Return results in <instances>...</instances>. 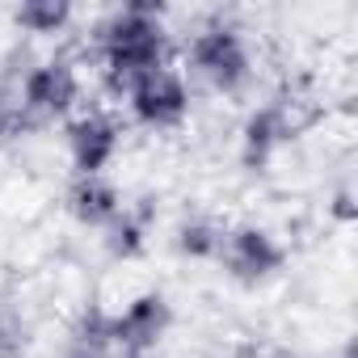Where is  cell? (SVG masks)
I'll return each mask as SVG.
<instances>
[{
  "instance_id": "cell-5",
  "label": "cell",
  "mask_w": 358,
  "mask_h": 358,
  "mask_svg": "<svg viewBox=\"0 0 358 358\" xmlns=\"http://www.w3.org/2000/svg\"><path fill=\"white\" fill-rule=\"evenodd\" d=\"M215 262H224V270L236 282L257 287V282H270L287 266V249L270 228L241 224V228H224V245H220Z\"/></svg>"
},
{
  "instance_id": "cell-1",
  "label": "cell",
  "mask_w": 358,
  "mask_h": 358,
  "mask_svg": "<svg viewBox=\"0 0 358 358\" xmlns=\"http://www.w3.org/2000/svg\"><path fill=\"white\" fill-rule=\"evenodd\" d=\"M97 59L101 80L110 93H127L143 72L160 68L169 59V30H164V5L152 0H127L97 26Z\"/></svg>"
},
{
  "instance_id": "cell-4",
  "label": "cell",
  "mask_w": 358,
  "mask_h": 358,
  "mask_svg": "<svg viewBox=\"0 0 358 358\" xmlns=\"http://www.w3.org/2000/svg\"><path fill=\"white\" fill-rule=\"evenodd\" d=\"M131 118L148 131H173L190 118V85L186 72L177 68L173 59H164L160 68L143 72L127 93H122Z\"/></svg>"
},
{
  "instance_id": "cell-3",
  "label": "cell",
  "mask_w": 358,
  "mask_h": 358,
  "mask_svg": "<svg viewBox=\"0 0 358 358\" xmlns=\"http://www.w3.org/2000/svg\"><path fill=\"white\" fill-rule=\"evenodd\" d=\"M190 72L207 89L241 97L253 80V51L232 22H211L190 38Z\"/></svg>"
},
{
  "instance_id": "cell-8",
  "label": "cell",
  "mask_w": 358,
  "mask_h": 358,
  "mask_svg": "<svg viewBox=\"0 0 358 358\" xmlns=\"http://www.w3.org/2000/svg\"><path fill=\"white\" fill-rule=\"evenodd\" d=\"M287 139H291V118H287L282 106L253 110L249 122H245V131H241V160H245V169H253V173L266 169Z\"/></svg>"
},
{
  "instance_id": "cell-12",
  "label": "cell",
  "mask_w": 358,
  "mask_h": 358,
  "mask_svg": "<svg viewBox=\"0 0 358 358\" xmlns=\"http://www.w3.org/2000/svg\"><path fill=\"white\" fill-rule=\"evenodd\" d=\"M148 215H152L148 207H139V211H127L122 207V215L106 228L114 257H139L143 253V245H148Z\"/></svg>"
},
{
  "instance_id": "cell-10",
  "label": "cell",
  "mask_w": 358,
  "mask_h": 358,
  "mask_svg": "<svg viewBox=\"0 0 358 358\" xmlns=\"http://www.w3.org/2000/svg\"><path fill=\"white\" fill-rule=\"evenodd\" d=\"M72 17H76V9L68 0H22L13 9L17 30H26V34H64L72 26Z\"/></svg>"
},
{
  "instance_id": "cell-11",
  "label": "cell",
  "mask_w": 358,
  "mask_h": 358,
  "mask_svg": "<svg viewBox=\"0 0 358 358\" xmlns=\"http://www.w3.org/2000/svg\"><path fill=\"white\" fill-rule=\"evenodd\" d=\"M64 358H118L114 341H110V324H106V312H85L80 324L72 329V341H68V354Z\"/></svg>"
},
{
  "instance_id": "cell-9",
  "label": "cell",
  "mask_w": 358,
  "mask_h": 358,
  "mask_svg": "<svg viewBox=\"0 0 358 358\" xmlns=\"http://www.w3.org/2000/svg\"><path fill=\"white\" fill-rule=\"evenodd\" d=\"M122 194L106 182V177H76L68 190V211L85 224V228H110L122 215Z\"/></svg>"
},
{
  "instance_id": "cell-7",
  "label": "cell",
  "mask_w": 358,
  "mask_h": 358,
  "mask_svg": "<svg viewBox=\"0 0 358 358\" xmlns=\"http://www.w3.org/2000/svg\"><path fill=\"white\" fill-rule=\"evenodd\" d=\"M118 143H122V127L106 110H85L68 122V156L76 177H106L110 160L118 156Z\"/></svg>"
},
{
  "instance_id": "cell-2",
  "label": "cell",
  "mask_w": 358,
  "mask_h": 358,
  "mask_svg": "<svg viewBox=\"0 0 358 358\" xmlns=\"http://www.w3.org/2000/svg\"><path fill=\"white\" fill-rule=\"evenodd\" d=\"M80 101V72L72 59H43L34 64L17 93L0 101V127H43L55 118H68Z\"/></svg>"
},
{
  "instance_id": "cell-13",
  "label": "cell",
  "mask_w": 358,
  "mask_h": 358,
  "mask_svg": "<svg viewBox=\"0 0 358 358\" xmlns=\"http://www.w3.org/2000/svg\"><path fill=\"white\" fill-rule=\"evenodd\" d=\"M220 245H224V228L207 224V220H194V224H186L182 232H177V253H186L194 262H215Z\"/></svg>"
},
{
  "instance_id": "cell-6",
  "label": "cell",
  "mask_w": 358,
  "mask_h": 358,
  "mask_svg": "<svg viewBox=\"0 0 358 358\" xmlns=\"http://www.w3.org/2000/svg\"><path fill=\"white\" fill-rule=\"evenodd\" d=\"M106 324H110V341L118 354H131V358H148L160 337L169 333L173 324V308L160 291H143L135 295L122 312H106Z\"/></svg>"
}]
</instances>
